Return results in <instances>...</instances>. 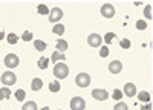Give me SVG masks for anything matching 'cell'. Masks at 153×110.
Returning <instances> with one entry per match:
<instances>
[{
  "instance_id": "83f0119b",
  "label": "cell",
  "mask_w": 153,
  "mask_h": 110,
  "mask_svg": "<svg viewBox=\"0 0 153 110\" xmlns=\"http://www.w3.org/2000/svg\"><path fill=\"white\" fill-rule=\"evenodd\" d=\"M112 96H113V100H117V101H118V100H121V98H123V92H121L120 89H115Z\"/></svg>"
},
{
  "instance_id": "9c48e42d",
  "label": "cell",
  "mask_w": 153,
  "mask_h": 110,
  "mask_svg": "<svg viewBox=\"0 0 153 110\" xmlns=\"http://www.w3.org/2000/svg\"><path fill=\"white\" fill-rule=\"evenodd\" d=\"M101 41H103V38H101V35H98V34H91L87 37V44L92 46V47H100Z\"/></svg>"
},
{
  "instance_id": "7c38bea8",
  "label": "cell",
  "mask_w": 153,
  "mask_h": 110,
  "mask_svg": "<svg viewBox=\"0 0 153 110\" xmlns=\"http://www.w3.org/2000/svg\"><path fill=\"white\" fill-rule=\"evenodd\" d=\"M65 60H66V55L58 52V51H55L52 55H51V61H52V63H58V61H65Z\"/></svg>"
},
{
  "instance_id": "f546056e",
  "label": "cell",
  "mask_w": 153,
  "mask_h": 110,
  "mask_svg": "<svg viewBox=\"0 0 153 110\" xmlns=\"http://www.w3.org/2000/svg\"><path fill=\"white\" fill-rule=\"evenodd\" d=\"M113 110H129V107H127L126 103H118L117 106L113 107Z\"/></svg>"
},
{
  "instance_id": "1f68e13d",
  "label": "cell",
  "mask_w": 153,
  "mask_h": 110,
  "mask_svg": "<svg viewBox=\"0 0 153 110\" xmlns=\"http://www.w3.org/2000/svg\"><path fill=\"white\" fill-rule=\"evenodd\" d=\"M120 44H121V47H124V49H129V47H130V40L123 38V40L120 41Z\"/></svg>"
},
{
  "instance_id": "7a4b0ae2",
  "label": "cell",
  "mask_w": 153,
  "mask_h": 110,
  "mask_svg": "<svg viewBox=\"0 0 153 110\" xmlns=\"http://www.w3.org/2000/svg\"><path fill=\"white\" fill-rule=\"evenodd\" d=\"M0 81H2V84L5 86V87H8V86H14L16 81H17V77H16V73H12V72H3L2 73V77H0Z\"/></svg>"
},
{
  "instance_id": "4dcf8cb0",
  "label": "cell",
  "mask_w": 153,
  "mask_h": 110,
  "mask_svg": "<svg viewBox=\"0 0 153 110\" xmlns=\"http://www.w3.org/2000/svg\"><path fill=\"white\" fill-rule=\"evenodd\" d=\"M113 38H115V34H113V32H107V34L104 35V41H106V43H110Z\"/></svg>"
},
{
  "instance_id": "6da1fadb",
  "label": "cell",
  "mask_w": 153,
  "mask_h": 110,
  "mask_svg": "<svg viewBox=\"0 0 153 110\" xmlns=\"http://www.w3.org/2000/svg\"><path fill=\"white\" fill-rule=\"evenodd\" d=\"M54 75H55L58 80H65V78L69 75V67H68V64H65V63H55V66H54Z\"/></svg>"
},
{
  "instance_id": "836d02e7",
  "label": "cell",
  "mask_w": 153,
  "mask_h": 110,
  "mask_svg": "<svg viewBox=\"0 0 153 110\" xmlns=\"http://www.w3.org/2000/svg\"><path fill=\"white\" fill-rule=\"evenodd\" d=\"M3 38H5V32L0 29V40H3Z\"/></svg>"
},
{
  "instance_id": "9a60e30c",
  "label": "cell",
  "mask_w": 153,
  "mask_h": 110,
  "mask_svg": "<svg viewBox=\"0 0 153 110\" xmlns=\"http://www.w3.org/2000/svg\"><path fill=\"white\" fill-rule=\"evenodd\" d=\"M138 98L141 100L143 103H150V93L147 90H143V92H139L138 93Z\"/></svg>"
},
{
  "instance_id": "4fadbf2b",
  "label": "cell",
  "mask_w": 153,
  "mask_h": 110,
  "mask_svg": "<svg viewBox=\"0 0 153 110\" xmlns=\"http://www.w3.org/2000/svg\"><path fill=\"white\" fill-rule=\"evenodd\" d=\"M42 87H43V81H42L40 78H34L32 83H31V89H32L34 92H37V90H40Z\"/></svg>"
},
{
  "instance_id": "603a6c76",
  "label": "cell",
  "mask_w": 153,
  "mask_h": 110,
  "mask_svg": "<svg viewBox=\"0 0 153 110\" xmlns=\"http://www.w3.org/2000/svg\"><path fill=\"white\" fill-rule=\"evenodd\" d=\"M6 40H8V43H9V44H16V43L19 41V37H17L14 32H11V34L6 37Z\"/></svg>"
},
{
  "instance_id": "f1b7e54d",
  "label": "cell",
  "mask_w": 153,
  "mask_h": 110,
  "mask_svg": "<svg viewBox=\"0 0 153 110\" xmlns=\"http://www.w3.org/2000/svg\"><path fill=\"white\" fill-rule=\"evenodd\" d=\"M144 16H146L149 20H152V18H153V17H152V6H150V5H147V6H146V9H144Z\"/></svg>"
},
{
  "instance_id": "5bb4252c",
  "label": "cell",
  "mask_w": 153,
  "mask_h": 110,
  "mask_svg": "<svg viewBox=\"0 0 153 110\" xmlns=\"http://www.w3.org/2000/svg\"><path fill=\"white\" fill-rule=\"evenodd\" d=\"M57 49H58V52H61V54H65V51L68 49V41L66 40H57Z\"/></svg>"
},
{
  "instance_id": "e0dca14e",
  "label": "cell",
  "mask_w": 153,
  "mask_h": 110,
  "mask_svg": "<svg viewBox=\"0 0 153 110\" xmlns=\"http://www.w3.org/2000/svg\"><path fill=\"white\" fill-rule=\"evenodd\" d=\"M22 110H37V103L35 101H26L23 104Z\"/></svg>"
},
{
  "instance_id": "e575fe53",
  "label": "cell",
  "mask_w": 153,
  "mask_h": 110,
  "mask_svg": "<svg viewBox=\"0 0 153 110\" xmlns=\"http://www.w3.org/2000/svg\"><path fill=\"white\" fill-rule=\"evenodd\" d=\"M42 110H51V109H49V107H43Z\"/></svg>"
},
{
  "instance_id": "5b68a950",
  "label": "cell",
  "mask_w": 153,
  "mask_h": 110,
  "mask_svg": "<svg viewBox=\"0 0 153 110\" xmlns=\"http://www.w3.org/2000/svg\"><path fill=\"white\" fill-rule=\"evenodd\" d=\"M5 64H6V67H9V69H14V67H17V66L20 64V60H19V57H17L16 54H8V55L5 57Z\"/></svg>"
},
{
  "instance_id": "277c9868",
  "label": "cell",
  "mask_w": 153,
  "mask_h": 110,
  "mask_svg": "<svg viewBox=\"0 0 153 110\" xmlns=\"http://www.w3.org/2000/svg\"><path fill=\"white\" fill-rule=\"evenodd\" d=\"M71 109L72 110H84L86 109V101L81 96H74L71 100Z\"/></svg>"
},
{
  "instance_id": "484cf974",
  "label": "cell",
  "mask_w": 153,
  "mask_h": 110,
  "mask_svg": "<svg viewBox=\"0 0 153 110\" xmlns=\"http://www.w3.org/2000/svg\"><path fill=\"white\" fill-rule=\"evenodd\" d=\"M22 38H23L25 41H31V40H32V32H31V31H25L23 35H22Z\"/></svg>"
},
{
  "instance_id": "d6986e66",
  "label": "cell",
  "mask_w": 153,
  "mask_h": 110,
  "mask_svg": "<svg viewBox=\"0 0 153 110\" xmlns=\"http://www.w3.org/2000/svg\"><path fill=\"white\" fill-rule=\"evenodd\" d=\"M34 46H35L37 51H40V52H43L45 49H46V43L42 41V40H35V41H34Z\"/></svg>"
},
{
  "instance_id": "ffe728a7",
  "label": "cell",
  "mask_w": 153,
  "mask_h": 110,
  "mask_svg": "<svg viewBox=\"0 0 153 110\" xmlns=\"http://www.w3.org/2000/svg\"><path fill=\"white\" fill-rule=\"evenodd\" d=\"M52 32L57 34V35H63V34H65V26H63V24H54Z\"/></svg>"
},
{
  "instance_id": "52a82bcc",
  "label": "cell",
  "mask_w": 153,
  "mask_h": 110,
  "mask_svg": "<svg viewBox=\"0 0 153 110\" xmlns=\"http://www.w3.org/2000/svg\"><path fill=\"white\" fill-rule=\"evenodd\" d=\"M101 16H103L104 18H112V17L115 16V8H113V5L104 3L103 6H101Z\"/></svg>"
},
{
  "instance_id": "8fae6325",
  "label": "cell",
  "mask_w": 153,
  "mask_h": 110,
  "mask_svg": "<svg viewBox=\"0 0 153 110\" xmlns=\"http://www.w3.org/2000/svg\"><path fill=\"white\" fill-rule=\"evenodd\" d=\"M124 93L129 96V98L135 96V93H136V86H135L133 83H127V84L124 86Z\"/></svg>"
},
{
  "instance_id": "3957f363",
  "label": "cell",
  "mask_w": 153,
  "mask_h": 110,
  "mask_svg": "<svg viewBox=\"0 0 153 110\" xmlns=\"http://www.w3.org/2000/svg\"><path fill=\"white\" fill-rule=\"evenodd\" d=\"M75 84L78 86V87H87L89 84H91V75L89 73H86V72H81V73H78V75L75 77Z\"/></svg>"
},
{
  "instance_id": "d6a6232c",
  "label": "cell",
  "mask_w": 153,
  "mask_h": 110,
  "mask_svg": "<svg viewBox=\"0 0 153 110\" xmlns=\"http://www.w3.org/2000/svg\"><path fill=\"white\" fill-rule=\"evenodd\" d=\"M141 110H152V106H150V104L147 103L146 106H143V107H141Z\"/></svg>"
},
{
  "instance_id": "4316f807",
  "label": "cell",
  "mask_w": 153,
  "mask_h": 110,
  "mask_svg": "<svg viewBox=\"0 0 153 110\" xmlns=\"http://www.w3.org/2000/svg\"><path fill=\"white\" fill-rule=\"evenodd\" d=\"M107 55H109V47L103 46V47L100 49V57H101V58H106Z\"/></svg>"
},
{
  "instance_id": "cb8c5ba5",
  "label": "cell",
  "mask_w": 153,
  "mask_h": 110,
  "mask_svg": "<svg viewBox=\"0 0 153 110\" xmlns=\"http://www.w3.org/2000/svg\"><path fill=\"white\" fill-rule=\"evenodd\" d=\"M16 98L19 101H23L25 98H26V92H25L23 89H19V90H16Z\"/></svg>"
},
{
  "instance_id": "44dd1931",
  "label": "cell",
  "mask_w": 153,
  "mask_h": 110,
  "mask_svg": "<svg viewBox=\"0 0 153 110\" xmlns=\"http://www.w3.org/2000/svg\"><path fill=\"white\" fill-rule=\"evenodd\" d=\"M37 11H38V14L40 16H48L49 14V8L46 6V5H38V8H37Z\"/></svg>"
},
{
  "instance_id": "d4e9b609",
  "label": "cell",
  "mask_w": 153,
  "mask_h": 110,
  "mask_svg": "<svg viewBox=\"0 0 153 110\" xmlns=\"http://www.w3.org/2000/svg\"><path fill=\"white\" fill-rule=\"evenodd\" d=\"M136 28H138L139 31H144V29H147V23H146L144 20H138V21H136Z\"/></svg>"
},
{
  "instance_id": "30bf717a",
  "label": "cell",
  "mask_w": 153,
  "mask_h": 110,
  "mask_svg": "<svg viewBox=\"0 0 153 110\" xmlns=\"http://www.w3.org/2000/svg\"><path fill=\"white\" fill-rule=\"evenodd\" d=\"M109 70L110 73H113V75H117V73H120L123 70V63L120 60H115V61H110V64H109Z\"/></svg>"
},
{
  "instance_id": "8992f818",
  "label": "cell",
  "mask_w": 153,
  "mask_h": 110,
  "mask_svg": "<svg viewBox=\"0 0 153 110\" xmlns=\"http://www.w3.org/2000/svg\"><path fill=\"white\" fill-rule=\"evenodd\" d=\"M63 18V11L61 8H52L49 11V21L51 23H57Z\"/></svg>"
},
{
  "instance_id": "ba28073f",
  "label": "cell",
  "mask_w": 153,
  "mask_h": 110,
  "mask_svg": "<svg viewBox=\"0 0 153 110\" xmlns=\"http://www.w3.org/2000/svg\"><path fill=\"white\" fill-rule=\"evenodd\" d=\"M92 96L95 98V100H98V101H106L109 98V92L104 90V89H94L92 90Z\"/></svg>"
},
{
  "instance_id": "7402d4cb",
  "label": "cell",
  "mask_w": 153,
  "mask_h": 110,
  "mask_svg": "<svg viewBox=\"0 0 153 110\" xmlns=\"http://www.w3.org/2000/svg\"><path fill=\"white\" fill-rule=\"evenodd\" d=\"M49 90H51V92H54V93H57V92L60 90V83H58V81L49 83Z\"/></svg>"
},
{
  "instance_id": "2e32d148",
  "label": "cell",
  "mask_w": 153,
  "mask_h": 110,
  "mask_svg": "<svg viewBox=\"0 0 153 110\" xmlns=\"http://www.w3.org/2000/svg\"><path fill=\"white\" fill-rule=\"evenodd\" d=\"M11 96V89L9 87H2L0 89V100H8Z\"/></svg>"
},
{
  "instance_id": "ac0fdd59",
  "label": "cell",
  "mask_w": 153,
  "mask_h": 110,
  "mask_svg": "<svg viewBox=\"0 0 153 110\" xmlns=\"http://www.w3.org/2000/svg\"><path fill=\"white\" fill-rule=\"evenodd\" d=\"M37 64H38V67H40V69H43V70H45V69L49 66V58L42 57L40 60H38V63H37Z\"/></svg>"
}]
</instances>
